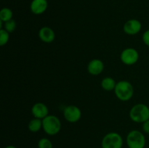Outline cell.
<instances>
[{
  "label": "cell",
  "instance_id": "20",
  "mask_svg": "<svg viewBox=\"0 0 149 148\" xmlns=\"http://www.w3.org/2000/svg\"><path fill=\"white\" fill-rule=\"evenodd\" d=\"M142 129L144 133L149 134V120H146V121H145L144 123H143Z\"/></svg>",
  "mask_w": 149,
  "mask_h": 148
},
{
  "label": "cell",
  "instance_id": "7",
  "mask_svg": "<svg viewBox=\"0 0 149 148\" xmlns=\"http://www.w3.org/2000/svg\"><path fill=\"white\" fill-rule=\"evenodd\" d=\"M63 116L65 120L71 123L78 122L81 118V111L76 105H68L63 110Z\"/></svg>",
  "mask_w": 149,
  "mask_h": 148
},
{
  "label": "cell",
  "instance_id": "13",
  "mask_svg": "<svg viewBox=\"0 0 149 148\" xmlns=\"http://www.w3.org/2000/svg\"><path fill=\"white\" fill-rule=\"evenodd\" d=\"M116 82L111 77H106L101 81V87L108 91H113L116 87Z\"/></svg>",
  "mask_w": 149,
  "mask_h": 148
},
{
  "label": "cell",
  "instance_id": "2",
  "mask_svg": "<svg viewBox=\"0 0 149 148\" xmlns=\"http://www.w3.org/2000/svg\"><path fill=\"white\" fill-rule=\"evenodd\" d=\"M130 118L135 123H144L149 120V107L143 103L135 104L130 111Z\"/></svg>",
  "mask_w": 149,
  "mask_h": 148
},
{
  "label": "cell",
  "instance_id": "21",
  "mask_svg": "<svg viewBox=\"0 0 149 148\" xmlns=\"http://www.w3.org/2000/svg\"><path fill=\"white\" fill-rule=\"evenodd\" d=\"M4 148H17V147L15 146H13V145H9V146H7L6 147H4Z\"/></svg>",
  "mask_w": 149,
  "mask_h": 148
},
{
  "label": "cell",
  "instance_id": "3",
  "mask_svg": "<svg viewBox=\"0 0 149 148\" xmlns=\"http://www.w3.org/2000/svg\"><path fill=\"white\" fill-rule=\"evenodd\" d=\"M42 129L49 136L58 134L61 129V122L57 116L48 115L42 120Z\"/></svg>",
  "mask_w": 149,
  "mask_h": 148
},
{
  "label": "cell",
  "instance_id": "18",
  "mask_svg": "<svg viewBox=\"0 0 149 148\" xmlns=\"http://www.w3.org/2000/svg\"><path fill=\"white\" fill-rule=\"evenodd\" d=\"M4 30H7L9 33H13L15 30L16 29V27H17V23H16L15 20L12 19V20H9V21L5 22L4 23Z\"/></svg>",
  "mask_w": 149,
  "mask_h": 148
},
{
  "label": "cell",
  "instance_id": "15",
  "mask_svg": "<svg viewBox=\"0 0 149 148\" xmlns=\"http://www.w3.org/2000/svg\"><path fill=\"white\" fill-rule=\"evenodd\" d=\"M13 12L11 9L8 7H4L0 11V20L3 23L9 21L13 19Z\"/></svg>",
  "mask_w": 149,
  "mask_h": 148
},
{
  "label": "cell",
  "instance_id": "6",
  "mask_svg": "<svg viewBox=\"0 0 149 148\" xmlns=\"http://www.w3.org/2000/svg\"><path fill=\"white\" fill-rule=\"evenodd\" d=\"M120 59L125 65H135L139 59V53L134 48H126L120 55Z\"/></svg>",
  "mask_w": 149,
  "mask_h": 148
},
{
  "label": "cell",
  "instance_id": "17",
  "mask_svg": "<svg viewBox=\"0 0 149 148\" xmlns=\"http://www.w3.org/2000/svg\"><path fill=\"white\" fill-rule=\"evenodd\" d=\"M38 148H53V145L49 139L42 138L38 142Z\"/></svg>",
  "mask_w": 149,
  "mask_h": 148
},
{
  "label": "cell",
  "instance_id": "16",
  "mask_svg": "<svg viewBox=\"0 0 149 148\" xmlns=\"http://www.w3.org/2000/svg\"><path fill=\"white\" fill-rule=\"evenodd\" d=\"M10 39V33L4 28L0 29V45L1 46L7 44Z\"/></svg>",
  "mask_w": 149,
  "mask_h": 148
},
{
  "label": "cell",
  "instance_id": "14",
  "mask_svg": "<svg viewBox=\"0 0 149 148\" xmlns=\"http://www.w3.org/2000/svg\"><path fill=\"white\" fill-rule=\"evenodd\" d=\"M28 128L30 131L33 133H36L42 129V120L39 118H34L30 120L28 125Z\"/></svg>",
  "mask_w": 149,
  "mask_h": 148
},
{
  "label": "cell",
  "instance_id": "1",
  "mask_svg": "<svg viewBox=\"0 0 149 148\" xmlns=\"http://www.w3.org/2000/svg\"><path fill=\"white\" fill-rule=\"evenodd\" d=\"M115 95L122 102L129 101L134 95V87L128 81H120L116 83L114 89Z\"/></svg>",
  "mask_w": 149,
  "mask_h": 148
},
{
  "label": "cell",
  "instance_id": "5",
  "mask_svg": "<svg viewBox=\"0 0 149 148\" xmlns=\"http://www.w3.org/2000/svg\"><path fill=\"white\" fill-rule=\"evenodd\" d=\"M101 147L102 148H122L123 139L119 133L110 132L103 136Z\"/></svg>",
  "mask_w": 149,
  "mask_h": 148
},
{
  "label": "cell",
  "instance_id": "19",
  "mask_svg": "<svg viewBox=\"0 0 149 148\" xmlns=\"http://www.w3.org/2000/svg\"><path fill=\"white\" fill-rule=\"evenodd\" d=\"M142 39L143 43L149 47V29L146 30L142 36Z\"/></svg>",
  "mask_w": 149,
  "mask_h": 148
},
{
  "label": "cell",
  "instance_id": "12",
  "mask_svg": "<svg viewBox=\"0 0 149 148\" xmlns=\"http://www.w3.org/2000/svg\"><path fill=\"white\" fill-rule=\"evenodd\" d=\"M39 38L42 41L45 43H51L55 39V31L51 28L44 26L39 30Z\"/></svg>",
  "mask_w": 149,
  "mask_h": 148
},
{
  "label": "cell",
  "instance_id": "8",
  "mask_svg": "<svg viewBox=\"0 0 149 148\" xmlns=\"http://www.w3.org/2000/svg\"><path fill=\"white\" fill-rule=\"evenodd\" d=\"M142 28V24L141 22L136 19H131L127 20L125 23L123 27L124 32L126 34L133 36L140 33Z\"/></svg>",
  "mask_w": 149,
  "mask_h": 148
},
{
  "label": "cell",
  "instance_id": "4",
  "mask_svg": "<svg viewBox=\"0 0 149 148\" xmlns=\"http://www.w3.org/2000/svg\"><path fill=\"white\" fill-rule=\"evenodd\" d=\"M126 142L129 148H144L146 139L142 132L138 130H132L128 133Z\"/></svg>",
  "mask_w": 149,
  "mask_h": 148
},
{
  "label": "cell",
  "instance_id": "11",
  "mask_svg": "<svg viewBox=\"0 0 149 148\" xmlns=\"http://www.w3.org/2000/svg\"><path fill=\"white\" fill-rule=\"evenodd\" d=\"M48 7L47 0H32L30 4V10L34 15H42Z\"/></svg>",
  "mask_w": 149,
  "mask_h": 148
},
{
  "label": "cell",
  "instance_id": "9",
  "mask_svg": "<svg viewBox=\"0 0 149 148\" xmlns=\"http://www.w3.org/2000/svg\"><path fill=\"white\" fill-rule=\"evenodd\" d=\"M31 113L34 118L43 120L49 114V110L45 103L37 102L32 106Z\"/></svg>",
  "mask_w": 149,
  "mask_h": 148
},
{
  "label": "cell",
  "instance_id": "10",
  "mask_svg": "<svg viewBox=\"0 0 149 148\" xmlns=\"http://www.w3.org/2000/svg\"><path fill=\"white\" fill-rule=\"evenodd\" d=\"M104 70V63L99 59H93L87 65V71L92 75H98Z\"/></svg>",
  "mask_w": 149,
  "mask_h": 148
}]
</instances>
